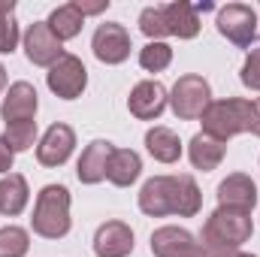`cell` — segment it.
I'll list each match as a JSON object with an SVG mask.
<instances>
[{
    "mask_svg": "<svg viewBox=\"0 0 260 257\" xmlns=\"http://www.w3.org/2000/svg\"><path fill=\"white\" fill-rule=\"evenodd\" d=\"M254 221L248 212H233V209H215L203 230H200V245L206 257H236L239 248L251 239Z\"/></svg>",
    "mask_w": 260,
    "mask_h": 257,
    "instance_id": "1",
    "label": "cell"
},
{
    "mask_svg": "<svg viewBox=\"0 0 260 257\" xmlns=\"http://www.w3.org/2000/svg\"><path fill=\"white\" fill-rule=\"evenodd\" d=\"M70 203L73 200H70V191L64 185H46L37 194V203H34V218H30L34 233L43 239H64L73 227Z\"/></svg>",
    "mask_w": 260,
    "mask_h": 257,
    "instance_id": "2",
    "label": "cell"
},
{
    "mask_svg": "<svg viewBox=\"0 0 260 257\" xmlns=\"http://www.w3.org/2000/svg\"><path fill=\"white\" fill-rule=\"evenodd\" d=\"M200 121H203L206 136H212L218 142H227V139L251 130V100H245V97L212 100Z\"/></svg>",
    "mask_w": 260,
    "mask_h": 257,
    "instance_id": "3",
    "label": "cell"
},
{
    "mask_svg": "<svg viewBox=\"0 0 260 257\" xmlns=\"http://www.w3.org/2000/svg\"><path fill=\"white\" fill-rule=\"evenodd\" d=\"M209 103H212V88L197 73L179 76V82L170 91V109L176 112L179 121H197V118H203V112L209 109Z\"/></svg>",
    "mask_w": 260,
    "mask_h": 257,
    "instance_id": "4",
    "label": "cell"
},
{
    "mask_svg": "<svg viewBox=\"0 0 260 257\" xmlns=\"http://www.w3.org/2000/svg\"><path fill=\"white\" fill-rule=\"evenodd\" d=\"M218 34L236 49H254L257 40V12L245 3H227L218 9Z\"/></svg>",
    "mask_w": 260,
    "mask_h": 257,
    "instance_id": "5",
    "label": "cell"
},
{
    "mask_svg": "<svg viewBox=\"0 0 260 257\" xmlns=\"http://www.w3.org/2000/svg\"><path fill=\"white\" fill-rule=\"evenodd\" d=\"M46 85L55 97L61 100H76L82 97V91L88 88V70L82 64V58L64 52V58H58L46 73Z\"/></svg>",
    "mask_w": 260,
    "mask_h": 257,
    "instance_id": "6",
    "label": "cell"
},
{
    "mask_svg": "<svg viewBox=\"0 0 260 257\" xmlns=\"http://www.w3.org/2000/svg\"><path fill=\"white\" fill-rule=\"evenodd\" d=\"M91 49H94V58L100 64H124L130 58V34L124 24L118 21H106V24H97L94 37H91Z\"/></svg>",
    "mask_w": 260,
    "mask_h": 257,
    "instance_id": "7",
    "label": "cell"
},
{
    "mask_svg": "<svg viewBox=\"0 0 260 257\" xmlns=\"http://www.w3.org/2000/svg\"><path fill=\"white\" fill-rule=\"evenodd\" d=\"M151 254L154 257H206L200 239L191 230L176 227V224H164L151 233Z\"/></svg>",
    "mask_w": 260,
    "mask_h": 257,
    "instance_id": "8",
    "label": "cell"
},
{
    "mask_svg": "<svg viewBox=\"0 0 260 257\" xmlns=\"http://www.w3.org/2000/svg\"><path fill=\"white\" fill-rule=\"evenodd\" d=\"M167 103H170V91H167L157 79H142V82H136L133 91H130V97H127L130 115L139 118V121H157V118L164 115Z\"/></svg>",
    "mask_w": 260,
    "mask_h": 257,
    "instance_id": "9",
    "label": "cell"
},
{
    "mask_svg": "<svg viewBox=\"0 0 260 257\" xmlns=\"http://www.w3.org/2000/svg\"><path fill=\"white\" fill-rule=\"evenodd\" d=\"M24 55L34 67H52L58 58H64V46L46 21H34L24 30Z\"/></svg>",
    "mask_w": 260,
    "mask_h": 257,
    "instance_id": "10",
    "label": "cell"
},
{
    "mask_svg": "<svg viewBox=\"0 0 260 257\" xmlns=\"http://www.w3.org/2000/svg\"><path fill=\"white\" fill-rule=\"evenodd\" d=\"M139 209L148 218L176 215V176H151L139 188Z\"/></svg>",
    "mask_w": 260,
    "mask_h": 257,
    "instance_id": "11",
    "label": "cell"
},
{
    "mask_svg": "<svg viewBox=\"0 0 260 257\" xmlns=\"http://www.w3.org/2000/svg\"><path fill=\"white\" fill-rule=\"evenodd\" d=\"M73 148H76V130L64 121H55L43 133V139L37 145V160L43 167H64L73 154Z\"/></svg>",
    "mask_w": 260,
    "mask_h": 257,
    "instance_id": "12",
    "label": "cell"
},
{
    "mask_svg": "<svg viewBox=\"0 0 260 257\" xmlns=\"http://www.w3.org/2000/svg\"><path fill=\"white\" fill-rule=\"evenodd\" d=\"M218 206L221 209H233V212H248L257 206V185L251 182V176L245 173H230L221 185H218Z\"/></svg>",
    "mask_w": 260,
    "mask_h": 257,
    "instance_id": "13",
    "label": "cell"
},
{
    "mask_svg": "<svg viewBox=\"0 0 260 257\" xmlns=\"http://www.w3.org/2000/svg\"><path fill=\"white\" fill-rule=\"evenodd\" d=\"M40 109V100H37V88L30 82H12L3 103H0V118L6 124H15V121H34Z\"/></svg>",
    "mask_w": 260,
    "mask_h": 257,
    "instance_id": "14",
    "label": "cell"
},
{
    "mask_svg": "<svg viewBox=\"0 0 260 257\" xmlns=\"http://www.w3.org/2000/svg\"><path fill=\"white\" fill-rule=\"evenodd\" d=\"M115 145L109 139H94L82 148L79 154V164H76V176L82 185H100L106 179V170H109V157H112Z\"/></svg>",
    "mask_w": 260,
    "mask_h": 257,
    "instance_id": "15",
    "label": "cell"
},
{
    "mask_svg": "<svg viewBox=\"0 0 260 257\" xmlns=\"http://www.w3.org/2000/svg\"><path fill=\"white\" fill-rule=\"evenodd\" d=\"M133 230L124 221H106L94 233V254L97 257H130L133 254Z\"/></svg>",
    "mask_w": 260,
    "mask_h": 257,
    "instance_id": "16",
    "label": "cell"
},
{
    "mask_svg": "<svg viewBox=\"0 0 260 257\" xmlns=\"http://www.w3.org/2000/svg\"><path fill=\"white\" fill-rule=\"evenodd\" d=\"M164 15H167L170 37L194 40L197 34H200V15H197L194 3H188V0H173V3L164 6Z\"/></svg>",
    "mask_w": 260,
    "mask_h": 257,
    "instance_id": "17",
    "label": "cell"
},
{
    "mask_svg": "<svg viewBox=\"0 0 260 257\" xmlns=\"http://www.w3.org/2000/svg\"><path fill=\"white\" fill-rule=\"evenodd\" d=\"M188 157L194 164V170H203V173H212L221 167V160L227 157V142H218L206 133H197L194 139L188 142Z\"/></svg>",
    "mask_w": 260,
    "mask_h": 257,
    "instance_id": "18",
    "label": "cell"
},
{
    "mask_svg": "<svg viewBox=\"0 0 260 257\" xmlns=\"http://www.w3.org/2000/svg\"><path fill=\"white\" fill-rule=\"evenodd\" d=\"M145 148H148V154L157 164H176L182 157V139H179V133L173 127H164V124H154L145 133Z\"/></svg>",
    "mask_w": 260,
    "mask_h": 257,
    "instance_id": "19",
    "label": "cell"
},
{
    "mask_svg": "<svg viewBox=\"0 0 260 257\" xmlns=\"http://www.w3.org/2000/svg\"><path fill=\"white\" fill-rule=\"evenodd\" d=\"M27 200H30V191H27V179L21 173H9L0 179V215L6 218H15L27 209Z\"/></svg>",
    "mask_w": 260,
    "mask_h": 257,
    "instance_id": "20",
    "label": "cell"
},
{
    "mask_svg": "<svg viewBox=\"0 0 260 257\" xmlns=\"http://www.w3.org/2000/svg\"><path fill=\"white\" fill-rule=\"evenodd\" d=\"M142 173V157L133 151V148H115L112 157H109V170H106V179L115 185V188H130Z\"/></svg>",
    "mask_w": 260,
    "mask_h": 257,
    "instance_id": "21",
    "label": "cell"
},
{
    "mask_svg": "<svg viewBox=\"0 0 260 257\" xmlns=\"http://www.w3.org/2000/svg\"><path fill=\"white\" fill-rule=\"evenodd\" d=\"M46 24L52 27V34L64 43V40H73L82 34V24H85V15L79 12L76 3H64L58 9H52V15L46 18Z\"/></svg>",
    "mask_w": 260,
    "mask_h": 257,
    "instance_id": "22",
    "label": "cell"
},
{
    "mask_svg": "<svg viewBox=\"0 0 260 257\" xmlns=\"http://www.w3.org/2000/svg\"><path fill=\"white\" fill-rule=\"evenodd\" d=\"M200 209H203V194H200V185L194 182V176H188V173L176 176V215L194 218Z\"/></svg>",
    "mask_w": 260,
    "mask_h": 257,
    "instance_id": "23",
    "label": "cell"
},
{
    "mask_svg": "<svg viewBox=\"0 0 260 257\" xmlns=\"http://www.w3.org/2000/svg\"><path fill=\"white\" fill-rule=\"evenodd\" d=\"M30 251V233L24 227H0V257H24Z\"/></svg>",
    "mask_w": 260,
    "mask_h": 257,
    "instance_id": "24",
    "label": "cell"
},
{
    "mask_svg": "<svg viewBox=\"0 0 260 257\" xmlns=\"http://www.w3.org/2000/svg\"><path fill=\"white\" fill-rule=\"evenodd\" d=\"M0 139L9 145L12 154L27 151V148H34V142H37V121H15V124H6V130H3Z\"/></svg>",
    "mask_w": 260,
    "mask_h": 257,
    "instance_id": "25",
    "label": "cell"
},
{
    "mask_svg": "<svg viewBox=\"0 0 260 257\" xmlns=\"http://www.w3.org/2000/svg\"><path fill=\"white\" fill-rule=\"evenodd\" d=\"M139 30L148 37V43H164V37H170L164 6H145L139 12Z\"/></svg>",
    "mask_w": 260,
    "mask_h": 257,
    "instance_id": "26",
    "label": "cell"
},
{
    "mask_svg": "<svg viewBox=\"0 0 260 257\" xmlns=\"http://www.w3.org/2000/svg\"><path fill=\"white\" fill-rule=\"evenodd\" d=\"M173 64V49L167 43H145L139 49V67L148 73H160Z\"/></svg>",
    "mask_w": 260,
    "mask_h": 257,
    "instance_id": "27",
    "label": "cell"
},
{
    "mask_svg": "<svg viewBox=\"0 0 260 257\" xmlns=\"http://www.w3.org/2000/svg\"><path fill=\"white\" fill-rule=\"evenodd\" d=\"M18 21H15V12L9 15H0V55H12L18 49Z\"/></svg>",
    "mask_w": 260,
    "mask_h": 257,
    "instance_id": "28",
    "label": "cell"
},
{
    "mask_svg": "<svg viewBox=\"0 0 260 257\" xmlns=\"http://www.w3.org/2000/svg\"><path fill=\"white\" fill-rule=\"evenodd\" d=\"M242 85L251 88V91H260V49H251L245 64H242V73H239Z\"/></svg>",
    "mask_w": 260,
    "mask_h": 257,
    "instance_id": "29",
    "label": "cell"
},
{
    "mask_svg": "<svg viewBox=\"0 0 260 257\" xmlns=\"http://www.w3.org/2000/svg\"><path fill=\"white\" fill-rule=\"evenodd\" d=\"M12 160H15V154H12V151H9V145L0 139V176H3V173L9 176V170H12Z\"/></svg>",
    "mask_w": 260,
    "mask_h": 257,
    "instance_id": "30",
    "label": "cell"
},
{
    "mask_svg": "<svg viewBox=\"0 0 260 257\" xmlns=\"http://www.w3.org/2000/svg\"><path fill=\"white\" fill-rule=\"evenodd\" d=\"M76 6H79V12H82V15H97V12L109 9V0H100V3H82V0H79Z\"/></svg>",
    "mask_w": 260,
    "mask_h": 257,
    "instance_id": "31",
    "label": "cell"
},
{
    "mask_svg": "<svg viewBox=\"0 0 260 257\" xmlns=\"http://www.w3.org/2000/svg\"><path fill=\"white\" fill-rule=\"evenodd\" d=\"M248 133L260 136V97L251 100V130H248Z\"/></svg>",
    "mask_w": 260,
    "mask_h": 257,
    "instance_id": "32",
    "label": "cell"
},
{
    "mask_svg": "<svg viewBox=\"0 0 260 257\" xmlns=\"http://www.w3.org/2000/svg\"><path fill=\"white\" fill-rule=\"evenodd\" d=\"M3 88H6V67L0 64V91H3Z\"/></svg>",
    "mask_w": 260,
    "mask_h": 257,
    "instance_id": "33",
    "label": "cell"
},
{
    "mask_svg": "<svg viewBox=\"0 0 260 257\" xmlns=\"http://www.w3.org/2000/svg\"><path fill=\"white\" fill-rule=\"evenodd\" d=\"M236 257H254V254H236Z\"/></svg>",
    "mask_w": 260,
    "mask_h": 257,
    "instance_id": "34",
    "label": "cell"
}]
</instances>
